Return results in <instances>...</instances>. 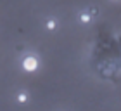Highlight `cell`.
<instances>
[{
    "mask_svg": "<svg viewBox=\"0 0 121 111\" xmlns=\"http://www.w3.org/2000/svg\"><path fill=\"white\" fill-rule=\"evenodd\" d=\"M21 69L26 73H36L40 69V57L36 54H24L21 57Z\"/></svg>",
    "mask_w": 121,
    "mask_h": 111,
    "instance_id": "obj_1",
    "label": "cell"
},
{
    "mask_svg": "<svg viewBox=\"0 0 121 111\" xmlns=\"http://www.w3.org/2000/svg\"><path fill=\"white\" fill-rule=\"evenodd\" d=\"M43 26H45L47 31H56L59 28V21L56 18H52V16H48V18L45 19V23H43Z\"/></svg>",
    "mask_w": 121,
    "mask_h": 111,
    "instance_id": "obj_2",
    "label": "cell"
},
{
    "mask_svg": "<svg viewBox=\"0 0 121 111\" xmlns=\"http://www.w3.org/2000/svg\"><path fill=\"white\" fill-rule=\"evenodd\" d=\"M78 21L81 24H90L92 21H93V16L88 12V10H81V12L78 14Z\"/></svg>",
    "mask_w": 121,
    "mask_h": 111,
    "instance_id": "obj_3",
    "label": "cell"
},
{
    "mask_svg": "<svg viewBox=\"0 0 121 111\" xmlns=\"http://www.w3.org/2000/svg\"><path fill=\"white\" fill-rule=\"evenodd\" d=\"M30 101V94L24 92V90H19L17 94H16V102L17 104H26Z\"/></svg>",
    "mask_w": 121,
    "mask_h": 111,
    "instance_id": "obj_4",
    "label": "cell"
},
{
    "mask_svg": "<svg viewBox=\"0 0 121 111\" xmlns=\"http://www.w3.org/2000/svg\"><path fill=\"white\" fill-rule=\"evenodd\" d=\"M86 10H88V12H90V14L93 16V18H97V16H99V14H100V9H99V7H97V5H90V7H88V9H86Z\"/></svg>",
    "mask_w": 121,
    "mask_h": 111,
    "instance_id": "obj_5",
    "label": "cell"
},
{
    "mask_svg": "<svg viewBox=\"0 0 121 111\" xmlns=\"http://www.w3.org/2000/svg\"><path fill=\"white\" fill-rule=\"evenodd\" d=\"M116 2H118V0H116Z\"/></svg>",
    "mask_w": 121,
    "mask_h": 111,
    "instance_id": "obj_6",
    "label": "cell"
}]
</instances>
